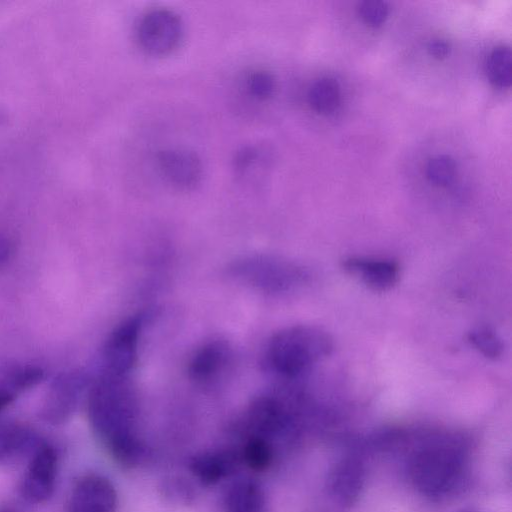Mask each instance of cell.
<instances>
[{"instance_id": "cell-24", "label": "cell", "mask_w": 512, "mask_h": 512, "mask_svg": "<svg viewBox=\"0 0 512 512\" xmlns=\"http://www.w3.org/2000/svg\"><path fill=\"white\" fill-rule=\"evenodd\" d=\"M246 88L249 94L258 100H266L275 90V79L266 70H255L246 79Z\"/></svg>"}, {"instance_id": "cell-23", "label": "cell", "mask_w": 512, "mask_h": 512, "mask_svg": "<svg viewBox=\"0 0 512 512\" xmlns=\"http://www.w3.org/2000/svg\"><path fill=\"white\" fill-rule=\"evenodd\" d=\"M456 173V164L448 155H438L430 159L426 167L427 178L435 185L450 184Z\"/></svg>"}, {"instance_id": "cell-31", "label": "cell", "mask_w": 512, "mask_h": 512, "mask_svg": "<svg viewBox=\"0 0 512 512\" xmlns=\"http://www.w3.org/2000/svg\"><path fill=\"white\" fill-rule=\"evenodd\" d=\"M4 512H8V511H4Z\"/></svg>"}, {"instance_id": "cell-6", "label": "cell", "mask_w": 512, "mask_h": 512, "mask_svg": "<svg viewBox=\"0 0 512 512\" xmlns=\"http://www.w3.org/2000/svg\"><path fill=\"white\" fill-rule=\"evenodd\" d=\"M58 454L49 444L40 445L32 455L20 484L21 495L31 503H43L54 492Z\"/></svg>"}, {"instance_id": "cell-26", "label": "cell", "mask_w": 512, "mask_h": 512, "mask_svg": "<svg viewBox=\"0 0 512 512\" xmlns=\"http://www.w3.org/2000/svg\"><path fill=\"white\" fill-rule=\"evenodd\" d=\"M358 13L365 24L376 28L386 21L389 8L386 2L379 0H366L359 3Z\"/></svg>"}, {"instance_id": "cell-28", "label": "cell", "mask_w": 512, "mask_h": 512, "mask_svg": "<svg viewBox=\"0 0 512 512\" xmlns=\"http://www.w3.org/2000/svg\"><path fill=\"white\" fill-rule=\"evenodd\" d=\"M428 52L436 59L446 58L451 51L450 44L443 39H433L428 44Z\"/></svg>"}, {"instance_id": "cell-11", "label": "cell", "mask_w": 512, "mask_h": 512, "mask_svg": "<svg viewBox=\"0 0 512 512\" xmlns=\"http://www.w3.org/2000/svg\"><path fill=\"white\" fill-rule=\"evenodd\" d=\"M84 383L83 375L75 372L55 379L42 409L44 419L51 423L65 421L73 411Z\"/></svg>"}, {"instance_id": "cell-27", "label": "cell", "mask_w": 512, "mask_h": 512, "mask_svg": "<svg viewBox=\"0 0 512 512\" xmlns=\"http://www.w3.org/2000/svg\"><path fill=\"white\" fill-rule=\"evenodd\" d=\"M44 377V371L38 366H24L16 369L9 377L14 389H26L39 383Z\"/></svg>"}, {"instance_id": "cell-18", "label": "cell", "mask_w": 512, "mask_h": 512, "mask_svg": "<svg viewBox=\"0 0 512 512\" xmlns=\"http://www.w3.org/2000/svg\"><path fill=\"white\" fill-rule=\"evenodd\" d=\"M341 91L338 81L332 77H321L310 87L308 100L318 113L330 114L340 104Z\"/></svg>"}, {"instance_id": "cell-3", "label": "cell", "mask_w": 512, "mask_h": 512, "mask_svg": "<svg viewBox=\"0 0 512 512\" xmlns=\"http://www.w3.org/2000/svg\"><path fill=\"white\" fill-rule=\"evenodd\" d=\"M232 275L266 293L291 291L308 281V271L283 258L269 255H255L237 260L231 267Z\"/></svg>"}, {"instance_id": "cell-8", "label": "cell", "mask_w": 512, "mask_h": 512, "mask_svg": "<svg viewBox=\"0 0 512 512\" xmlns=\"http://www.w3.org/2000/svg\"><path fill=\"white\" fill-rule=\"evenodd\" d=\"M116 506L114 486L107 478L97 474L80 477L68 501L69 512H114Z\"/></svg>"}, {"instance_id": "cell-4", "label": "cell", "mask_w": 512, "mask_h": 512, "mask_svg": "<svg viewBox=\"0 0 512 512\" xmlns=\"http://www.w3.org/2000/svg\"><path fill=\"white\" fill-rule=\"evenodd\" d=\"M410 473L417 489L428 495H439L458 480L461 461L451 450L429 448L414 457Z\"/></svg>"}, {"instance_id": "cell-21", "label": "cell", "mask_w": 512, "mask_h": 512, "mask_svg": "<svg viewBox=\"0 0 512 512\" xmlns=\"http://www.w3.org/2000/svg\"><path fill=\"white\" fill-rule=\"evenodd\" d=\"M468 341L482 355L489 359L499 358L504 345L499 336L487 327H479L469 332Z\"/></svg>"}, {"instance_id": "cell-7", "label": "cell", "mask_w": 512, "mask_h": 512, "mask_svg": "<svg viewBox=\"0 0 512 512\" xmlns=\"http://www.w3.org/2000/svg\"><path fill=\"white\" fill-rule=\"evenodd\" d=\"M143 316L136 315L120 324L109 336L105 348V371L129 375L138 358Z\"/></svg>"}, {"instance_id": "cell-16", "label": "cell", "mask_w": 512, "mask_h": 512, "mask_svg": "<svg viewBox=\"0 0 512 512\" xmlns=\"http://www.w3.org/2000/svg\"><path fill=\"white\" fill-rule=\"evenodd\" d=\"M264 496L260 487L250 480L234 482L226 491V512H262Z\"/></svg>"}, {"instance_id": "cell-20", "label": "cell", "mask_w": 512, "mask_h": 512, "mask_svg": "<svg viewBox=\"0 0 512 512\" xmlns=\"http://www.w3.org/2000/svg\"><path fill=\"white\" fill-rule=\"evenodd\" d=\"M242 461L255 471L265 470L272 461V450L266 439L249 437L241 452Z\"/></svg>"}, {"instance_id": "cell-2", "label": "cell", "mask_w": 512, "mask_h": 512, "mask_svg": "<svg viewBox=\"0 0 512 512\" xmlns=\"http://www.w3.org/2000/svg\"><path fill=\"white\" fill-rule=\"evenodd\" d=\"M333 348V338L325 330L311 325L291 326L271 337L265 364L282 376L296 377L328 357Z\"/></svg>"}, {"instance_id": "cell-22", "label": "cell", "mask_w": 512, "mask_h": 512, "mask_svg": "<svg viewBox=\"0 0 512 512\" xmlns=\"http://www.w3.org/2000/svg\"><path fill=\"white\" fill-rule=\"evenodd\" d=\"M29 438V431L19 425H0V461L19 451Z\"/></svg>"}, {"instance_id": "cell-17", "label": "cell", "mask_w": 512, "mask_h": 512, "mask_svg": "<svg viewBox=\"0 0 512 512\" xmlns=\"http://www.w3.org/2000/svg\"><path fill=\"white\" fill-rule=\"evenodd\" d=\"M106 444L114 459L125 468L136 467L147 457L145 445L134 433L114 437Z\"/></svg>"}, {"instance_id": "cell-29", "label": "cell", "mask_w": 512, "mask_h": 512, "mask_svg": "<svg viewBox=\"0 0 512 512\" xmlns=\"http://www.w3.org/2000/svg\"><path fill=\"white\" fill-rule=\"evenodd\" d=\"M14 397V393L10 390L0 388V412L14 400Z\"/></svg>"}, {"instance_id": "cell-9", "label": "cell", "mask_w": 512, "mask_h": 512, "mask_svg": "<svg viewBox=\"0 0 512 512\" xmlns=\"http://www.w3.org/2000/svg\"><path fill=\"white\" fill-rule=\"evenodd\" d=\"M157 166L164 180L177 189L194 188L202 178L201 160L188 149L172 148L161 151L157 156Z\"/></svg>"}, {"instance_id": "cell-14", "label": "cell", "mask_w": 512, "mask_h": 512, "mask_svg": "<svg viewBox=\"0 0 512 512\" xmlns=\"http://www.w3.org/2000/svg\"><path fill=\"white\" fill-rule=\"evenodd\" d=\"M229 358L228 346L222 341H211L200 347L189 364V373L197 382H209L223 370Z\"/></svg>"}, {"instance_id": "cell-12", "label": "cell", "mask_w": 512, "mask_h": 512, "mask_svg": "<svg viewBox=\"0 0 512 512\" xmlns=\"http://www.w3.org/2000/svg\"><path fill=\"white\" fill-rule=\"evenodd\" d=\"M287 421L288 417L282 403L271 397H260L248 407L244 427L250 437L266 439L284 428Z\"/></svg>"}, {"instance_id": "cell-15", "label": "cell", "mask_w": 512, "mask_h": 512, "mask_svg": "<svg viewBox=\"0 0 512 512\" xmlns=\"http://www.w3.org/2000/svg\"><path fill=\"white\" fill-rule=\"evenodd\" d=\"M363 483V470L359 462L353 459L339 463L331 476V488L334 495L344 503H351L358 496Z\"/></svg>"}, {"instance_id": "cell-19", "label": "cell", "mask_w": 512, "mask_h": 512, "mask_svg": "<svg viewBox=\"0 0 512 512\" xmlns=\"http://www.w3.org/2000/svg\"><path fill=\"white\" fill-rule=\"evenodd\" d=\"M490 82L499 87L506 88L511 84V51L509 47L499 46L489 55L486 65Z\"/></svg>"}, {"instance_id": "cell-13", "label": "cell", "mask_w": 512, "mask_h": 512, "mask_svg": "<svg viewBox=\"0 0 512 512\" xmlns=\"http://www.w3.org/2000/svg\"><path fill=\"white\" fill-rule=\"evenodd\" d=\"M241 461V453L232 450L203 452L191 459L190 469L198 480L209 485L232 473Z\"/></svg>"}, {"instance_id": "cell-30", "label": "cell", "mask_w": 512, "mask_h": 512, "mask_svg": "<svg viewBox=\"0 0 512 512\" xmlns=\"http://www.w3.org/2000/svg\"><path fill=\"white\" fill-rule=\"evenodd\" d=\"M10 253V244L6 240H0V265L8 260Z\"/></svg>"}, {"instance_id": "cell-10", "label": "cell", "mask_w": 512, "mask_h": 512, "mask_svg": "<svg viewBox=\"0 0 512 512\" xmlns=\"http://www.w3.org/2000/svg\"><path fill=\"white\" fill-rule=\"evenodd\" d=\"M344 270L374 291L391 289L399 280V264L390 259L349 257L342 263Z\"/></svg>"}, {"instance_id": "cell-5", "label": "cell", "mask_w": 512, "mask_h": 512, "mask_svg": "<svg viewBox=\"0 0 512 512\" xmlns=\"http://www.w3.org/2000/svg\"><path fill=\"white\" fill-rule=\"evenodd\" d=\"M183 32L178 14L168 9H154L141 17L136 35L139 46L147 54L165 56L179 46Z\"/></svg>"}, {"instance_id": "cell-25", "label": "cell", "mask_w": 512, "mask_h": 512, "mask_svg": "<svg viewBox=\"0 0 512 512\" xmlns=\"http://www.w3.org/2000/svg\"><path fill=\"white\" fill-rule=\"evenodd\" d=\"M160 489L165 498L178 504L189 503L194 496L191 484L180 477H170L164 480Z\"/></svg>"}, {"instance_id": "cell-1", "label": "cell", "mask_w": 512, "mask_h": 512, "mask_svg": "<svg viewBox=\"0 0 512 512\" xmlns=\"http://www.w3.org/2000/svg\"><path fill=\"white\" fill-rule=\"evenodd\" d=\"M137 399L129 375L105 371L90 391L88 416L95 432L105 441L133 433Z\"/></svg>"}]
</instances>
